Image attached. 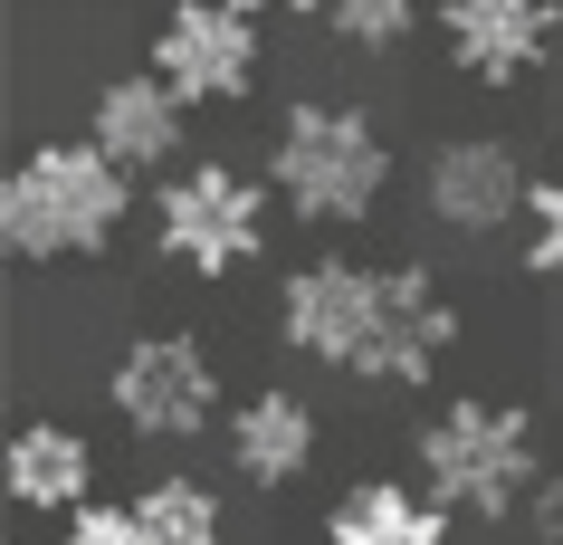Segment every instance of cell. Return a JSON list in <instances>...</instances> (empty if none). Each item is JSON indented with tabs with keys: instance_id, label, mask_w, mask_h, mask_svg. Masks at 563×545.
<instances>
[{
	"instance_id": "1",
	"label": "cell",
	"mask_w": 563,
	"mask_h": 545,
	"mask_svg": "<svg viewBox=\"0 0 563 545\" xmlns=\"http://www.w3.org/2000/svg\"><path fill=\"white\" fill-rule=\"evenodd\" d=\"M277 345H297L325 373L354 383H430L459 345V306L440 297V277L401 259V269H354V259H306L277 287Z\"/></svg>"
},
{
	"instance_id": "6",
	"label": "cell",
	"mask_w": 563,
	"mask_h": 545,
	"mask_svg": "<svg viewBox=\"0 0 563 545\" xmlns=\"http://www.w3.org/2000/svg\"><path fill=\"white\" fill-rule=\"evenodd\" d=\"M106 402L134 440H201L220 422V363L201 335H134L106 373Z\"/></svg>"
},
{
	"instance_id": "2",
	"label": "cell",
	"mask_w": 563,
	"mask_h": 545,
	"mask_svg": "<svg viewBox=\"0 0 563 545\" xmlns=\"http://www.w3.org/2000/svg\"><path fill=\"white\" fill-rule=\"evenodd\" d=\"M124 201H134L124 163H106L96 144H38V153L10 163V182H0V249L30 259V269L96 259V249H115Z\"/></svg>"
},
{
	"instance_id": "11",
	"label": "cell",
	"mask_w": 563,
	"mask_h": 545,
	"mask_svg": "<svg viewBox=\"0 0 563 545\" xmlns=\"http://www.w3.org/2000/svg\"><path fill=\"white\" fill-rule=\"evenodd\" d=\"M230 469L249 488H287L316 469V402L297 383H258V393L230 412Z\"/></svg>"
},
{
	"instance_id": "5",
	"label": "cell",
	"mask_w": 563,
	"mask_h": 545,
	"mask_svg": "<svg viewBox=\"0 0 563 545\" xmlns=\"http://www.w3.org/2000/svg\"><path fill=\"white\" fill-rule=\"evenodd\" d=\"M153 249L191 277H239L267 249V192L239 163H181L153 192Z\"/></svg>"
},
{
	"instance_id": "19",
	"label": "cell",
	"mask_w": 563,
	"mask_h": 545,
	"mask_svg": "<svg viewBox=\"0 0 563 545\" xmlns=\"http://www.w3.org/2000/svg\"><path fill=\"white\" fill-rule=\"evenodd\" d=\"M249 20H267V10H287V20H325V0H239Z\"/></svg>"
},
{
	"instance_id": "14",
	"label": "cell",
	"mask_w": 563,
	"mask_h": 545,
	"mask_svg": "<svg viewBox=\"0 0 563 545\" xmlns=\"http://www.w3.org/2000/svg\"><path fill=\"white\" fill-rule=\"evenodd\" d=\"M134 516H144V545H220L230 536V516H220V488L201 479H144L134 488Z\"/></svg>"
},
{
	"instance_id": "13",
	"label": "cell",
	"mask_w": 563,
	"mask_h": 545,
	"mask_svg": "<svg viewBox=\"0 0 563 545\" xmlns=\"http://www.w3.org/2000/svg\"><path fill=\"white\" fill-rule=\"evenodd\" d=\"M325 545H449V508L401 479H354L325 516Z\"/></svg>"
},
{
	"instance_id": "3",
	"label": "cell",
	"mask_w": 563,
	"mask_h": 545,
	"mask_svg": "<svg viewBox=\"0 0 563 545\" xmlns=\"http://www.w3.org/2000/svg\"><path fill=\"white\" fill-rule=\"evenodd\" d=\"M267 182L277 201L306 220V230H354V220L383 211L391 182V144L363 106H334V96H297L277 134H267Z\"/></svg>"
},
{
	"instance_id": "9",
	"label": "cell",
	"mask_w": 563,
	"mask_h": 545,
	"mask_svg": "<svg viewBox=\"0 0 563 545\" xmlns=\"http://www.w3.org/2000/svg\"><path fill=\"white\" fill-rule=\"evenodd\" d=\"M563 0H440V48L477 87H516L554 58Z\"/></svg>"
},
{
	"instance_id": "12",
	"label": "cell",
	"mask_w": 563,
	"mask_h": 545,
	"mask_svg": "<svg viewBox=\"0 0 563 545\" xmlns=\"http://www.w3.org/2000/svg\"><path fill=\"white\" fill-rule=\"evenodd\" d=\"M0 488H10V508H30V516H77V508H87V488H96L87 430L20 422V430H10V459H0Z\"/></svg>"
},
{
	"instance_id": "17",
	"label": "cell",
	"mask_w": 563,
	"mask_h": 545,
	"mask_svg": "<svg viewBox=\"0 0 563 545\" xmlns=\"http://www.w3.org/2000/svg\"><path fill=\"white\" fill-rule=\"evenodd\" d=\"M58 545H144V516H134V498L124 508H106V498H87V508L67 516Z\"/></svg>"
},
{
	"instance_id": "8",
	"label": "cell",
	"mask_w": 563,
	"mask_h": 545,
	"mask_svg": "<svg viewBox=\"0 0 563 545\" xmlns=\"http://www.w3.org/2000/svg\"><path fill=\"white\" fill-rule=\"evenodd\" d=\"M526 201H534V182L516 163V144H497V134H449L420 163V211L440 230H459V240H497Z\"/></svg>"
},
{
	"instance_id": "15",
	"label": "cell",
	"mask_w": 563,
	"mask_h": 545,
	"mask_svg": "<svg viewBox=\"0 0 563 545\" xmlns=\"http://www.w3.org/2000/svg\"><path fill=\"white\" fill-rule=\"evenodd\" d=\"M325 30L344 48H401L420 30V0H325Z\"/></svg>"
},
{
	"instance_id": "16",
	"label": "cell",
	"mask_w": 563,
	"mask_h": 545,
	"mask_svg": "<svg viewBox=\"0 0 563 545\" xmlns=\"http://www.w3.org/2000/svg\"><path fill=\"white\" fill-rule=\"evenodd\" d=\"M526 259L544 277H563V173H544L534 201H526Z\"/></svg>"
},
{
	"instance_id": "18",
	"label": "cell",
	"mask_w": 563,
	"mask_h": 545,
	"mask_svg": "<svg viewBox=\"0 0 563 545\" xmlns=\"http://www.w3.org/2000/svg\"><path fill=\"white\" fill-rule=\"evenodd\" d=\"M526 536L534 545H563V469H544V488L526 498Z\"/></svg>"
},
{
	"instance_id": "10",
	"label": "cell",
	"mask_w": 563,
	"mask_h": 545,
	"mask_svg": "<svg viewBox=\"0 0 563 545\" xmlns=\"http://www.w3.org/2000/svg\"><path fill=\"white\" fill-rule=\"evenodd\" d=\"M181 124H191V106H181L153 67H134V77H106L87 106V144L106 153V163H124V173H181Z\"/></svg>"
},
{
	"instance_id": "4",
	"label": "cell",
	"mask_w": 563,
	"mask_h": 545,
	"mask_svg": "<svg viewBox=\"0 0 563 545\" xmlns=\"http://www.w3.org/2000/svg\"><path fill=\"white\" fill-rule=\"evenodd\" d=\"M420 488L440 498L449 516H477V526H506L544 488V459H534V412L497 393H459L420 422Z\"/></svg>"
},
{
	"instance_id": "7",
	"label": "cell",
	"mask_w": 563,
	"mask_h": 545,
	"mask_svg": "<svg viewBox=\"0 0 563 545\" xmlns=\"http://www.w3.org/2000/svg\"><path fill=\"white\" fill-rule=\"evenodd\" d=\"M267 67V39L239 0H173L163 30H153V77L181 106H239Z\"/></svg>"
}]
</instances>
